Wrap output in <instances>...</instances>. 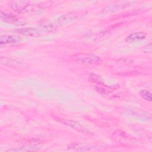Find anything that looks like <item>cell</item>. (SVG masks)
Masks as SVG:
<instances>
[{
    "mask_svg": "<svg viewBox=\"0 0 152 152\" xmlns=\"http://www.w3.org/2000/svg\"><path fill=\"white\" fill-rule=\"evenodd\" d=\"M146 34L142 31H138L134 32L129 35H128L125 41L128 43H135L137 42H139L140 40H144L146 37Z\"/></svg>",
    "mask_w": 152,
    "mask_h": 152,
    "instance_id": "9",
    "label": "cell"
},
{
    "mask_svg": "<svg viewBox=\"0 0 152 152\" xmlns=\"http://www.w3.org/2000/svg\"><path fill=\"white\" fill-rule=\"evenodd\" d=\"M38 27H39V30L48 32L55 30L56 26L54 23L50 22V21L42 20L38 23Z\"/></svg>",
    "mask_w": 152,
    "mask_h": 152,
    "instance_id": "12",
    "label": "cell"
},
{
    "mask_svg": "<svg viewBox=\"0 0 152 152\" xmlns=\"http://www.w3.org/2000/svg\"><path fill=\"white\" fill-rule=\"evenodd\" d=\"M17 31L24 36L29 37H37L40 35V30L32 27L21 28L17 30Z\"/></svg>",
    "mask_w": 152,
    "mask_h": 152,
    "instance_id": "11",
    "label": "cell"
},
{
    "mask_svg": "<svg viewBox=\"0 0 152 152\" xmlns=\"http://www.w3.org/2000/svg\"><path fill=\"white\" fill-rule=\"evenodd\" d=\"M57 120L59 121L60 122L64 124V125H66L80 132H82L85 134H88L90 135L91 134V131L84 127L83 125H81L80 122L74 121V120H71V119H64V118H57Z\"/></svg>",
    "mask_w": 152,
    "mask_h": 152,
    "instance_id": "5",
    "label": "cell"
},
{
    "mask_svg": "<svg viewBox=\"0 0 152 152\" xmlns=\"http://www.w3.org/2000/svg\"><path fill=\"white\" fill-rule=\"evenodd\" d=\"M68 149L71 151H89L91 150V147L85 143H72L68 146Z\"/></svg>",
    "mask_w": 152,
    "mask_h": 152,
    "instance_id": "14",
    "label": "cell"
},
{
    "mask_svg": "<svg viewBox=\"0 0 152 152\" xmlns=\"http://www.w3.org/2000/svg\"><path fill=\"white\" fill-rule=\"evenodd\" d=\"M71 59L75 62L86 65H96L102 62L101 58L92 53H81L72 55Z\"/></svg>",
    "mask_w": 152,
    "mask_h": 152,
    "instance_id": "1",
    "label": "cell"
},
{
    "mask_svg": "<svg viewBox=\"0 0 152 152\" xmlns=\"http://www.w3.org/2000/svg\"><path fill=\"white\" fill-rule=\"evenodd\" d=\"M18 40V37L12 35H2L0 37V44L5 45L9 43H14Z\"/></svg>",
    "mask_w": 152,
    "mask_h": 152,
    "instance_id": "15",
    "label": "cell"
},
{
    "mask_svg": "<svg viewBox=\"0 0 152 152\" xmlns=\"http://www.w3.org/2000/svg\"><path fill=\"white\" fill-rule=\"evenodd\" d=\"M30 4L27 1H15L10 4L11 8L17 12H23L26 7Z\"/></svg>",
    "mask_w": 152,
    "mask_h": 152,
    "instance_id": "13",
    "label": "cell"
},
{
    "mask_svg": "<svg viewBox=\"0 0 152 152\" xmlns=\"http://www.w3.org/2000/svg\"><path fill=\"white\" fill-rule=\"evenodd\" d=\"M89 81L94 84H98L102 86H106L103 81V78L99 75L94 73L90 74L89 75Z\"/></svg>",
    "mask_w": 152,
    "mask_h": 152,
    "instance_id": "16",
    "label": "cell"
},
{
    "mask_svg": "<svg viewBox=\"0 0 152 152\" xmlns=\"http://www.w3.org/2000/svg\"><path fill=\"white\" fill-rule=\"evenodd\" d=\"M151 43H150L149 44L145 45L144 48H143V51L144 53H151Z\"/></svg>",
    "mask_w": 152,
    "mask_h": 152,
    "instance_id": "18",
    "label": "cell"
},
{
    "mask_svg": "<svg viewBox=\"0 0 152 152\" xmlns=\"http://www.w3.org/2000/svg\"><path fill=\"white\" fill-rule=\"evenodd\" d=\"M133 3H134L133 1H124L113 2L112 3L108 4L104 8H103L102 12L105 14L115 12L118 10L129 7Z\"/></svg>",
    "mask_w": 152,
    "mask_h": 152,
    "instance_id": "3",
    "label": "cell"
},
{
    "mask_svg": "<svg viewBox=\"0 0 152 152\" xmlns=\"http://www.w3.org/2000/svg\"><path fill=\"white\" fill-rule=\"evenodd\" d=\"M0 63L1 65L14 68V69H26L28 68V66L24 62L19 61L18 60L7 57L2 56L0 57Z\"/></svg>",
    "mask_w": 152,
    "mask_h": 152,
    "instance_id": "4",
    "label": "cell"
},
{
    "mask_svg": "<svg viewBox=\"0 0 152 152\" xmlns=\"http://www.w3.org/2000/svg\"><path fill=\"white\" fill-rule=\"evenodd\" d=\"M51 1L39 2L34 4H29L23 11L24 12H36L41 11L45 7L52 5Z\"/></svg>",
    "mask_w": 152,
    "mask_h": 152,
    "instance_id": "7",
    "label": "cell"
},
{
    "mask_svg": "<svg viewBox=\"0 0 152 152\" xmlns=\"http://www.w3.org/2000/svg\"><path fill=\"white\" fill-rule=\"evenodd\" d=\"M140 94L141 96V97L144 99V100L148 101V102H151L152 100V95L151 93L148 91L147 90H142L140 91Z\"/></svg>",
    "mask_w": 152,
    "mask_h": 152,
    "instance_id": "17",
    "label": "cell"
},
{
    "mask_svg": "<svg viewBox=\"0 0 152 152\" xmlns=\"http://www.w3.org/2000/svg\"><path fill=\"white\" fill-rule=\"evenodd\" d=\"M124 112L128 113L129 115L138 118L140 119L148 121L151 119V115L147 112L138 109H135L132 107L124 108Z\"/></svg>",
    "mask_w": 152,
    "mask_h": 152,
    "instance_id": "6",
    "label": "cell"
},
{
    "mask_svg": "<svg viewBox=\"0 0 152 152\" xmlns=\"http://www.w3.org/2000/svg\"><path fill=\"white\" fill-rule=\"evenodd\" d=\"M0 17H1V19L2 21L8 23L14 24L20 23V21L19 18L16 15H13L12 14L6 13L1 11L0 12Z\"/></svg>",
    "mask_w": 152,
    "mask_h": 152,
    "instance_id": "10",
    "label": "cell"
},
{
    "mask_svg": "<svg viewBox=\"0 0 152 152\" xmlns=\"http://www.w3.org/2000/svg\"><path fill=\"white\" fill-rule=\"evenodd\" d=\"M86 15L84 11H72L67 12L58 18L56 22L58 24H66L71 22L80 20Z\"/></svg>",
    "mask_w": 152,
    "mask_h": 152,
    "instance_id": "2",
    "label": "cell"
},
{
    "mask_svg": "<svg viewBox=\"0 0 152 152\" xmlns=\"http://www.w3.org/2000/svg\"><path fill=\"white\" fill-rule=\"evenodd\" d=\"M40 147L37 145L31 144L25 145L17 148H11L5 151V152H23V151H37L40 150Z\"/></svg>",
    "mask_w": 152,
    "mask_h": 152,
    "instance_id": "8",
    "label": "cell"
}]
</instances>
